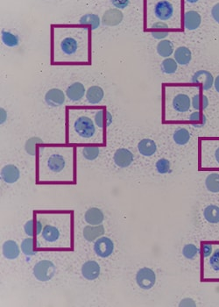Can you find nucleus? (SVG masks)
Listing matches in <instances>:
<instances>
[{"instance_id":"obj_41","label":"nucleus","mask_w":219,"mask_h":307,"mask_svg":"<svg viewBox=\"0 0 219 307\" xmlns=\"http://www.w3.org/2000/svg\"><path fill=\"white\" fill-rule=\"evenodd\" d=\"M38 143H43L42 139L37 138V137H33V138L29 139L25 143V149L26 150V152L29 154L34 155V154H35V147L34 146L38 144Z\"/></svg>"},{"instance_id":"obj_20","label":"nucleus","mask_w":219,"mask_h":307,"mask_svg":"<svg viewBox=\"0 0 219 307\" xmlns=\"http://www.w3.org/2000/svg\"><path fill=\"white\" fill-rule=\"evenodd\" d=\"M105 227L103 225H97V226H85L83 231V235L85 239L87 241L92 242L96 240L99 239L100 237L103 236L105 234Z\"/></svg>"},{"instance_id":"obj_35","label":"nucleus","mask_w":219,"mask_h":307,"mask_svg":"<svg viewBox=\"0 0 219 307\" xmlns=\"http://www.w3.org/2000/svg\"><path fill=\"white\" fill-rule=\"evenodd\" d=\"M178 64L173 58H166L161 64V70L167 75H172L177 71Z\"/></svg>"},{"instance_id":"obj_50","label":"nucleus","mask_w":219,"mask_h":307,"mask_svg":"<svg viewBox=\"0 0 219 307\" xmlns=\"http://www.w3.org/2000/svg\"><path fill=\"white\" fill-rule=\"evenodd\" d=\"M214 86H215L216 90L219 93V75L216 77L215 81H214Z\"/></svg>"},{"instance_id":"obj_29","label":"nucleus","mask_w":219,"mask_h":307,"mask_svg":"<svg viewBox=\"0 0 219 307\" xmlns=\"http://www.w3.org/2000/svg\"><path fill=\"white\" fill-rule=\"evenodd\" d=\"M182 256L187 260H196L197 257H201V247L200 245L193 243H188L182 247Z\"/></svg>"},{"instance_id":"obj_44","label":"nucleus","mask_w":219,"mask_h":307,"mask_svg":"<svg viewBox=\"0 0 219 307\" xmlns=\"http://www.w3.org/2000/svg\"><path fill=\"white\" fill-rule=\"evenodd\" d=\"M153 37L156 39V40H160V41H163L165 39L167 38L169 35V33L168 31L158 30L153 31L152 33Z\"/></svg>"},{"instance_id":"obj_21","label":"nucleus","mask_w":219,"mask_h":307,"mask_svg":"<svg viewBox=\"0 0 219 307\" xmlns=\"http://www.w3.org/2000/svg\"><path fill=\"white\" fill-rule=\"evenodd\" d=\"M85 221L89 225L97 226V225H101L103 223L105 219V215L102 212V210L97 207H92L87 210V212L85 213Z\"/></svg>"},{"instance_id":"obj_2","label":"nucleus","mask_w":219,"mask_h":307,"mask_svg":"<svg viewBox=\"0 0 219 307\" xmlns=\"http://www.w3.org/2000/svg\"><path fill=\"white\" fill-rule=\"evenodd\" d=\"M214 250L208 259L202 261V281L219 282V241H213Z\"/></svg>"},{"instance_id":"obj_25","label":"nucleus","mask_w":219,"mask_h":307,"mask_svg":"<svg viewBox=\"0 0 219 307\" xmlns=\"http://www.w3.org/2000/svg\"><path fill=\"white\" fill-rule=\"evenodd\" d=\"M2 252H3V256L6 259L14 260V259H16L20 256L21 250H20V247H19L17 242L10 240V241H6L3 244Z\"/></svg>"},{"instance_id":"obj_40","label":"nucleus","mask_w":219,"mask_h":307,"mask_svg":"<svg viewBox=\"0 0 219 307\" xmlns=\"http://www.w3.org/2000/svg\"><path fill=\"white\" fill-rule=\"evenodd\" d=\"M22 250L26 256H34V239L32 237L23 240L22 242Z\"/></svg>"},{"instance_id":"obj_19","label":"nucleus","mask_w":219,"mask_h":307,"mask_svg":"<svg viewBox=\"0 0 219 307\" xmlns=\"http://www.w3.org/2000/svg\"><path fill=\"white\" fill-rule=\"evenodd\" d=\"M105 98V91L100 86H92L86 91V100L89 105H98Z\"/></svg>"},{"instance_id":"obj_18","label":"nucleus","mask_w":219,"mask_h":307,"mask_svg":"<svg viewBox=\"0 0 219 307\" xmlns=\"http://www.w3.org/2000/svg\"><path fill=\"white\" fill-rule=\"evenodd\" d=\"M202 23V17L197 11H188L184 13V27L187 30L197 29Z\"/></svg>"},{"instance_id":"obj_31","label":"nucleus","mask_w":219,"mask_h":307,"mask_svg":"<svg viewBox=\"0 0 219 307\" xmlns=\"http://www.w3.org/2000/svg\"><path fill=\"white\" fill-rule=\"evenodd\" d=\"M204 185L208 192L211 193H219V172H211L207 175Z\"/></svg>"},{"instance_id":"obj_36","label":"nucleus","mask_w":219,"mask_h":307,"mask_svg":"<svg viewBox=\"0 0 219 307\" xmlns=\"http://www.w3.org/2000/svg\"><path fill=\"white\" fill-rule=\"evenodd\" d=\"M190 120L196 128H202L207 122L206 116L202 114V111H193L190 115Z\"/></svg>"},{"instance_id":"obj_8","label":"nucleus","mask_w":219,"mask_h":307,"mask_svg":"<svg viewBox=\"0 0 219 307\" xmlns=\"http://www.w3.org/2000/svg\"><path fill=\"white\" fill-rule=\"evenodd\" d=\"M94 251L102 258L109 257L114 251L113 241L108 237H100L94 244Z\"/></svg>"},{"instance_id":"obj_11","label":"nucleus","mask_w":219,"mask_h":307,"mask_svg":"<svg viewBox=\"0 0 219 307\" xmlns=\"http://www.w3.org/2000/svg\"><path fill=\"white\" fill-rule=\"evenodd\" d=\"M124 19L123 13L116 8L108 9L102 17V24L106 26H117L121 24Z\"/></svg>"},{"instance_id":"obj_45","label":"nucleus","mask_w":219,"mask_h":307,"mask_svg":"<svg viewBox=\"0 0 219 307\" xmlns=\"http://www.w3.org/2000/svg\"><path fill=\"white\" fill-rule=\"evenodd\" d=\"M151 28H152L153 30L154 31H167L169 29V25H168V24H166L165 22H154V23L153 24L152 26H151Z\"/></svg>"},{"instance_id":"obj_1","label":"nucleus","mask_w":219,"mask_h":307,"mask_svg":"<svg viewBox=\"0 0 219 307\" xmlns=\"http://www.w3.org/2000/svg\"><path fill=\"white\" fill-rule=\"evenodd\" d=\"M91 29L79 25L51 26V64H90Z\"/></svg>"},{"instance_id":"obj_16","label":"nucleus","mask_w":219,"mask_h":307,"mask_svg":"<svg viewBox=\"0 0 219 307\" xmlns=\"http://www.w3.org/2000/svg\"><path fill=\"white\" fill-rule=\"evenodd\" d=\"M66 159L61 154H52L46 160V166L54 173H60L66 167Z\"/></svg>"},{"instance_id":"obj_46","label":"nucleus","mask_w":219,"mask_h":307,"mask_svg":"<svg viewBox=\"0 0 219 307\" xmlns=\"http://www.w3.org/2000/svg\"><path fill=\"white\" fill-rule=\"evenodd\" d=\"M110 3L113 4L114 7L119 10V9L126 8L127 6H128V4H130V1H128V0H114V1H111Z\"/></svg>"},{"instance_id":"obj_6","label":"nucleus","mask_w":219,"mask_h":307,"mask_svg":"<svg viewBox=\"0 0 219 307\" xmlns=\"http://www.w3.org/2000/svg\"><path fill=\"white\" fill-rule=\"evenodd\" d=\"M55 274V266L51 261L42 260L34 265V275L41 282L51 280Z\"/></svg>"},{"instance_id":"obj_42","label":"nucleus","mask_w":219,"mask_h":307,"mask_svg":"<svg viewBox=\"0 0 219 307\" xmlns=\"http://www.w3.org/2000/svg\"><path fill=\"white\" fill-rule=\"evenodd\" d=\"M178 306L180 307H197L198 304L192 298H184L181 299Z\"/></svg>"},{"instance_id":"obj_24","label":"nucleus","mask_w":219,"mask_h":307,"mask_svg":"<svg viewBox=\"0 0 219 307\" xmlns=\"http://www.w3.org/2000/svg\"><path fill=\"white\" fill-rule=\"evenodd\" d=\"M113 121V117L111 115V113L110 111H106V109L99 110L96 112V114L94 116V122L96 124V126L99 128H108Z\"/></svg>"},{"instance_id":"obj_30","label":"nucleus","mask_w":219,"mask_h":307,"mask_svg":"<svg viewBox=\"0 0 219 307\" xmlns=\"http://www.w3.org/2000/svg\"><path fill=\"white\" fill-rule=\"evenodd\" d=\"M1 41L6 47H16L21 43V39L17 34L8 30L1 31Z\"/></svg>"},{"instance_id":"obj_34","label":"nucleus","mask_w":219,"mask_h":307,"mask_svg":"<svg viewBox=\"0 0 219 307\" xmlns=\"http://www.w3.org/2000/svg\"><path fill=\"white\" fill-rule=\"evenodd\" d=\"M43 237L47 242H55L59 239V230L55 226L46 225L43 228Z\"/></svg>"},{"instance_id":"obj_3","label":"nucleus","mask_w":219,"mask_h":307,"mask_svg":"<svg viewBox=\"0 0 219 307\" xmlns=\"http://www.w3.org/2000/svg\"><path fill=\"white\" fill-rule=\"evenodd\" d=\"M202 166L219 168V140L202 142Z\"/></svg>"},{"instance_id":"obj_47","label":"nucleus","mask_w":219,"mask_h":307,"mask_svg":"<svg viewBox=\"0 0 219 307\" xmlns=\"http://www.w3.org/2000/svg\"><path fill=\"white\" fill-rule=\"evenodd\" d=\"M211 15L214 21L219 23V3L216 4L211 10Z\"/></svg>"},{"instance_id":"obj_32","label":"nucleus","mask_w":219,"mask_h":307,"mask_svg":"<svg viewBox=\"0 0 219 307\" xmlns=\"http://www.w3.org/2000/svg\"><path fill=\"white\" fill-rule=\"evenodd\" d=\"M210 105L209 98L204 95L196 94L191 100V106L195 111H202L206 110Z\"/></svg>"},{"instance_id":"obj_49","label":"nucleus","mask_w":219,"mask_h":307,"mask_svg":"<svg viewBox=\"0 0 219 307\" xmlns=\"http://www.w3.org/2000/svg\"><path fill=\"white\" fill-rule=\"evenodd\" d=\"M43 228H44V227H43L42 222L39 221V220L36 222V230H35V234H36V235H39L40 234H42V233H43Z\"/></svg>"},{"instance_id":"obj_10","label":"nucleus","mask_w":219,"mask_h":307,"mask_svg":"<svg viewBox=\"0 0 219 307\" xmlns=\"http://www.w3.org/2000/svg\"><path fill=\"white\" fill-rule=\"evenodd\" d=\"M191 82L194 84H201L202 90H209L214 85V77L210 71L201 69L195 73Z\"/></svg>"},{"instance_id":"obj_38","label":"nucleus","mask_w":219,"mask_h":307,"mask_svg":"<svg viewBox=\"0 0 219 307\" xmlns=\"http://www.w3.org/2000/svg\"><path fill=\"white\" fill-rule=\"evenodd\" d=\"M82 154L86 160L95 161L100 154V149L97 147H85Z\"/></svg>"},{"instance_id":"obj_39","label":"nucleus","mask_w":219,"mask_h":307,"mask_svg":"<svg viewBox=\"0 0 219 307\" xmlns=\"http://www.w3.org/2000/svg\"><path fill=\"white\" fill-rule=\"evenodd\" d=\"M201 247V260H206L212 255L214 250L213 241H202L200 243Z\"/></svg>"},{"instance_id":"obj_22","label":"nucleus","mask_w":219,"mask_h":307,"mask_svg":"<svg viewBox=\"0 0 219 307\" xmlns=\"http://www.w3.org/2000/svg\"><path fill=\"white\" fill-rule=\"evenodd\" d=\"M102 21L100 17L95 13H87L83 15L79 19L77 25L83 26H89L91 31L97 30L101 25Z\"/></svg>"},{"instance_id":"obj_7","label":"nucleus","mask_w":219,"mask_h":307,"mask_svg":"<svg viewBox=\"0 0 219 307\" xmlns=\"http://www.w3.org/2000/svg\"><path fill=\"white\" fill-rule=\"evenodd\" d=\"M175 13L173 4L167 0L158 1L154 5V15L161 22H167L172 19Z\"/></svg>"},{"instance_id":"obj_23","label":"nucleus","mask_w":219,"mask_h":307,"mask_svg":"<svg viewBox=\"0 0 219 307\" xmlns=\"http://www.w3.org/2000/svg\"><path fill=\"white\" fill-rule=\"evenodd\" d=\"M203 219L205 221L211 225H219V205H208L204 207L202 212Z\"/></svg>"},{"instance_id":"obj_13","label":"nucleus","mask_w":219,"mask_h":307,"mask_svg":"<svg viewBox=\"0 0 219 307\" xmlns=\"http://www.w3.org/2000/svg\"><path fill=\"white\" fill-rule=\"evenodd\" d=\"M86 88L81 82H75L66 89V97L72 102H79L85 98Z\"/></svg>"},{"instance_id":"obj_17","label":"nucleus","mask_w":219,"mask_h":307,"mask_svg":"<svg viewBox=\"0 0 219 307\" xmlns=\"http://www.w3.org/2000/svg\"><path fill=\"white\" fill-rule=\"evenodd\" d=\"M101 272L100 265L96 261H87L82 267V274L85 279L93 281L99 277Z\"/></svg>"},{"instance_id":"obj_5","label":"nucleus","mask_w":219,"mask_h":307,"mask_svg":"<svg viewBox=\"0 0 219 307\" xmlns=\"http://www.w3.org/2000/svg\"><path fill=\"white\" fill-rule=\"evenodd\" d=\"M135 281L140 289L149 290L153 289L156 284V273L153 269L143 267L138 270L135 277Z\"/></svg>"},{"instance_id":"obj_9","label":"nucleus","mask_w":219,"mask_h":307,"mask_svg":"<svg viewBox=\"0 0 219 307\" xmlns=\"http://www.w3.org/2000/svg\"><path fill=\"white\" fill-rule=\"evenodd\" d=\"M113 161L114 163L118 168L124 169V168L131 166V163L134 161V156L130 150L122 148V149H118L115 152Z\"/></svg>"},{"instance_id":"obj_48","label":"nucleus","mask_w":219,"mask_h":307,"mask_svg":"<svg viewBox=\"0 0 219 307\" xmlns=\"http://www.w3.org/2000/svg\"><path fill=\"white\" fill-rule=\"evenodd\" d=\"M7 111L4 108H0V124L3 125L7 120Z\"/></svg>"},{"instance_id":"obj_15","label":"nucleus","mask_w":219,"mask_h":307,"mask_svg":"<svg viewBox=\"0 0 219 307\" xmlns=\"http://www.w3.org/2000/svg\"><path fill=\"white\" fill-rule=\"evenodd\" d=\"M174 110L179 113H185L190 111L191 107V99L190 96L185 93H179L175 96L172 101Z\"/></svg>"},{"instance_id":"obj_33","label":"nucleus","mask_w":219,"mask_h":307,"mask_svg":"<svg viewBox=\"0 0 219 307\" xmlns=\"http://www.w3.org/2000/svg\"><path fill=\"white\" fill-rule=\"evenodd\" d=\"M190 132L186 128H178L173 134V140L177 145L184 146L190 141Z\"/></svg>"},{"instance_id":"obj_43","label":"nucleus","mask_w":219,"mask_h":307,"mask_svg":"<svg viewBox=\"0 0 219 307\" xmlns=\"http://www.w3.org/2000/svg\"><path fill=\"white\" fill-rule=\"evenodd\" d=\"M24 230L26 235H28L29 237H33L34 235H36L34 233V220H29V221L26 222L25 226H24Z\"/></svg>"},{"instance_id":"obj_28","label":"nucleus","mask_w":219,"mask_h":307,"mask_svg":"<svg viewBox=\"0 0 219 307\" xmlns=\"http://www.w3.org/2000/svg\"><path fill=\"white\" fill-rule=\"evenodd\" d=\"M156 50L161 57L169 58L175 53V46L171 41L163 40L157 44Z\"/></svg>"},{"instance_id":"obj_4","label":"nucleus","mask_w":219,"mask_h":307,"mask_svg":"<svg viewBox=\"0 0 219 307\" xmlns=\"http://www.w3.org/2000/svg\"><path fill=\"white\" fill-rule=\"evenodd\" d=\"M75 132L83 139H90L96 134V124L88 116H80L74 122Z\"/></svg>"},{"instance_id":"obj_14","label":"nucleus","mask_w":219,"mask_h":307,"mask_svg":"<svg viewBox=\"0 0 219 307\" xmlns=\"http://www.w3.org/2000/svg\"><path fill=\"white\" fill-rule=\"evenodd\" d=\"M21 177V171L13 164H7L1 170V179L6 184H13L18 182Z\"/></svg>"},{"instance_id":"obj_37","label":"nucleus","mask_w":219,"mask_h":307,"mask_svg":"<svg viewBox=\"0 0 219 307\" xmlns=\"http://www.w3.org/2000/svg\"><path fill=\"white\" fill-rule=\"evenodd\" d=\"M156 171L160 175L168 174L171 169V162L167 158H160L155 163Z\"/></svg>"},{"instance_id":"obj_27","label":"nucleus","mask_w":219,"mask_h":307,"mask_svg":"<svg viewBox=\"0 0 219 307\" xmlns=\"http://www.w3.org/2000/svg\"><path fill=\"white\" fill-rule=\"evenodd\" d=\"M174 57L177 64L180 65H188L192 59V53L189 47L181 46L177 47L175 50Z\"/></svg>"},{"instance_id":"obj_26","label":"nucleus","mask_w":219,"mask_h":307,"mask_svg":"<svg viewBox=\"0 0 219 307\" xmlns=\"http://www.w3.org/2000/svg\"><path fill=\"white\" fill-rule=\"evenodd\" d=\"M138 150L139 154L143 156H153L157 151V145L151 139H143L138 143Z\"/></svg>"},{"instance_id":"obj_12","label":"nucleus","mask_w":219,"mask_h":307,"mask_svg":"<svg viewBox=\"0 0 219 307\" xmlns=\"http://www.w3.org/2000/svg\"><path fill=\"white\" fill-rule=\"evenodd\" d=\"M45 102L51 107H62L65 103V93L58 88H52L45 94Z\"/></svg>"}]
</instances>
